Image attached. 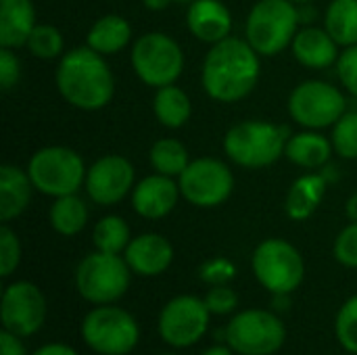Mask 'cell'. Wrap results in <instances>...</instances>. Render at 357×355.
Segmentation results:
<instances>
[{"instance_id": "6da1fadb", "label": "cell", "mask_w": 357, "mask_h": 355, "mask_svg": "<svg viewBox=\"0 0 357 355\" xmlns=\"http://www.w3.org/2000/svg\"><path fill=\"white\" fill-rule=\"evenodd\" d=\"M259 71V52L247 40L230 36L218 44H211L203 61L201 82L213 100L236 103L255 90Z\"/></svg>"}, {"instance_id": "7a4b0ae2", "label": "cell", "mask_w": 357, "mask_h": 355, "mask_svg": "<svg viewBox=\"0 0 357 355\" xmlns=\"http://www.w3.org/2000/svg\"><path fill=\"white\" fill-rule=\"evenodd\" d=\"M56 88L71 107L98 111L115 96V75L105 56L86 44L61 56L56 67Z\"/></svg>"}, {"instance_id": "3957f363", "label": "cell", "mask_w": 357, "mask_h": 355, "mask_svg": "<svg viewBox=\"0 0 357 355\" xmlns=\"http://www.w3.org/2000/svg\"><path fill=\"white\" fill-rule=\"evenodd\" d=\"M291 132L272 121H241L224 136V151L230 161L247 169H259L276 163L287 149Z\"/></svg>"}, {"instance_id": "277c9868", "label": "cell", "mask_w": 357, "mask_h": 355, "mask_svg": "<svg viewBox=\"0 0 357 355\" xmlns=\"http://www.w3.org/2000/svg\"><path fill=\"white\" fill-rule=\"evenodd\" d=\"M301 13L293 0H259L245 25V40L264 56H276L293 44Z\"/></svg>"}, {"instance_id": "5b68a950", "label": "cell", "mask_w": 357, "mask_h": 355, "mask_svg": "<svg viewBox=\"0 0 357 355\" xmlns=\"http://www.w3.org/2000/svg\"><path fill=\"white\" fill-rule=\"evenodd\" d=\"M27 174L38 192L56 199L77 192L86 184L88 167L73 149L44 146L29 159Z\"/></svg>"}, {"instance_id": "8992f818", "label": "cell", "mask_w": 357, "mask_h": 355, "mask_svg": "<svg viewBox=\"0 0 357 355\" xmlns=\"http://www.w3.org/2000/svg\"><path fill=\"white\" fill-rule=\"evenodd\" d=\"M132 268L126 257L94 251L86 255L75 270L77 293L96 305H109L121 299L130 289Z\"/></svg>"}, {"instance_id": "52a82bcc", "label": "cell", "mask_w": 357, "mask_h": 355, "mask_svg": "<svg viewBox=\"0 0 357 355\" xmlns=\"http://www.w3.org/2000/svg\"><path fill=\"white\" fill-rule=\"evenodd\" d=\"M132 67L146 86L163 88L176 84L182 75L184 52L172 36L163 31H149L132 46Z\"/></svg>"}, {"instance_id": "ba28073f", "label": "cell", "mask_w": 357, "mask_h": 355, "mask_svg": "<svg viewBox=\"0 0 357 355\" xmlns=\"http://www.w3.org/2000/svg\"><path fill=\"white\" fill-rule=\"evenodd\" d=\"M253 272L270 293L291 295L303 282L305 264L295 245L282 239H268L253 253Z\"/></svg>"}, {"instance_id": "9c48e42d", "label": "cell", "mask_w": 357, "mask_h": 355, "mask_svg": "<svg viewBox=\"0 0 357 355\" xmlns=\"http://www.w3.org/2000/svg\"><path fill=\"white\" fill-rule=\"evenodd\" d=\"M84 343L100 355H126L138 343V324L121 308L98 305L82 322Z\"/></svg>"}, {"instance_id": "30bf717a", "label": "cell", "mask_w": 357, "mask_h": 355, "mask_svg": "<svg viewBox=\"0 0 357 355\" xmlns=\"http://www.w3.org/2000/svg\"><path fill=\"white\" fill-rule=\"evenodd\" d=\"M347 111L343 92L320 80L301 82L289 96L291 117L307 130H324L335 126Z\"/></svg>"}, {"instance_id": "8fae6325", "label": "cell", "mask_w": 357, "mask_h": 355, "mask_svg": "<svg viewBox=\"0 0 357 355\" xmlns=\"http://www.w3.org/2000/svg\"><path fill=\"white\" fill-rule=\"evenodd\" d=\"M287 339L284 324L266 310H247L236 314L226 328V345L241 355L276 354Z\"/></svg>"}, {"instance_id": "7c38bea8", "label": "cell", "mask_w": 357, "mask_h": 355, "mask_svg": "<svg viewBox=\"0 0 357 355\" xmlns=\"http://www.w3.org/2000/svg\"><path fill=\"white\" fill-rule=\"evenodd\" d=\"M182 197L195 207H218L226 203L234 190V174L232 169L213 157L195 159L188 167L178 176Z\"/></svg>"}, {"instance_id": "4fadbf2b", "label": "cell", "mask_w": 357, "mask_h": 355, "mask_svg": "<svg viewBox=\"0 0 357 355\" xmlns=\"http://www.w3.org/2000/svg\"><path fill=\"white\" fill-rule=\"evenodd\" d=\"M209 308L192 295L172 299L159 316V335L172 347H190L209 326Z\"/></svg>"}, {"instance_id": "5bb4252c", "label": "cell", "mask_w": 357, "mask_h": 355, "mask_svg": "<svg viewBox=\"0 0 357 355\" xmlns=\"http://www.w3.org/2000/svg\"><path fill=\"white\" fill-rule=\"evenodd\" d=\"M0 318L4 331L17 337L38 333L46 320V299L42 291L27 280L13 282L4 289Z\"/></svg>"}, {"instance_id": "9a60e30c", "label": "cell", "mask_w": 357, "mask_h": 355, "mask_svg": "<svg viewBox=\"0 0 357 355\" xmlns=\"http://www.w3.org/2000/svg\"><path fill=\"white\" fill-rule=\"evenodd\" d=\"M134 165L121 155H105L88 167L86 192L96 205H115L134 190Z\"/></svg>"}, {"instance_id": "2e32d148", "label": "cell", "mask_w": 357, "mask_h": 355, "mask_svg": "<svg viewBox=\"0 0 357 355\" xmlns=\"http://www.w3.org/2000/svg\"><path fill=\"white\" fill-rule=\"evenodd\" d=\"M180 197V184L172 176L153 174L134 186L132 207L144 220H161L174 211Z\"/></svg>"}, {"instance_id": "e0dca14e", "label": "cell", "mask_w": 357, "mask_h": 355, "mask_svg": "<svg viewBox=\"0 0 357 355\" xmlns=\"http://www.w3.org/2000/svg\"><path fill=\"white\" fill-rule=\"evenodd\" d=\"M123 257L134 274L140 276H159L163 274L174 259L172 243L161 234H140L130 241Z\"/></svg>"}, {"instance_id": "ac0fdd59", "label": "cell", "mask_w": 357, "mask_h": 355, "mask_svg": "<svg viewBox=\"0 0 357 355\" xmlns=\"http://www.w3.org/2000/svg\"><path fill=\"white\" fill-rule=\"evenodd\" d=\"M186 25L197 40L218 44L230 38L232 15L222 0H195L188 4Z\"/></svg>"}, {"instance_id": "d6986e66", "label": "cell", "mask_w": 357, "mask_h": 355, "mask_svg": "<svg viewBox=\"0 0 357 355\" xmlns=\"http://www.w3.org/2000/svg\"><path fill=\"white\" fill-rule=\"evenodd\" d=\"M293 56L310 69H326L339 61V44L322 27H303L297 31L293 44Z\"/></svg>"}, {"instance_id": "ffe728a7", "label": "cell", "mask_w": 357, "mask_h": 355, "mask_svg": "<svg viewBox=\"0 0 357 355\" xmlns=\"http://www.w3.org/2000/svg\"><path fill=\"white\" fill-rule=\"evenodd\" d=\"M326 188H328V178L322 172L299 176L287 192V201H284L287 216L295 222H303L312 218L320 207Z\"/></svg>"}, {"instance_id": "44dd1931", "label": "cell", "mask_w": 357, "mask_h": 355, "mask_svg": "<svg viewBox=\"0 0 357 355\" xmlns=\"http://www.w3.org/2000/svg\"><path fill=\"white\" fill-rule=\"evenodd\" d=\"M33 190L36 186L27 169L8 163L2 165L0 167V220L6 224L19 218L27 209Z\"/></svg>"}, {"instance_id": "7402d4cb", "label": "cell", "mask_w": 357, "mask_h": 355, "mask_svg": "<svg viewBox=\"0 0 357 355\" xmlns=\"http://www.w3.org/2000/svg\"><path fill=\"white\" fill-rule=\"evenodd\" d=\"M36 25V8L31 0H0V46H25Z\"/></svg>"}, {"instance_id": "603a6c76", "label": "cell", "mask_w": 357, "mask_h": 355, "mask_svg": "<svg viewBox=\"0 0 357 355\" xmlns=\"http://www.w3.org/2000/svg\"><path fill=\"white\" fill-rule=\"evenodd\" d=\"M333 151H335V146H333L331 138L318 134V130H307V132L293 134L289 138L284 157L299 167L320 169V167L328 165Z\"/></svg>"}, {"instance_id": "cb8c5ba5", "label": "cell", "mask_w": 357, "mask_h": 355, "mask_svg": "<svg viewBox=\"0 0 357 355\" xmlns=\"http://www.w3.org/2000/svg\"><path fill=\"white\" fill-rule=\"evenodd\" d=\"M132 40V25L121 15H105L94 21V25L88 31V46L102 56L117 54L123 50Z\"/></svg>"}, {"instance_id": "d4e9b609", "label": "cell", "mask_w": 357, "mask_h": 355, "mask_svg": "<svg viewBox=\"0 0 357 355\" xmlns=\"http://www.w3.org/2000/svg\"><path fill=\"white\" fill-rule=\"evenodd\" d=\"M153 111L157 121L163 128L178 130L186 126V121L192 115V103L190 96L176 84L157 88V94L153 98Z\"/></svg>"}, {"instance_id": "484cf974", "label": "cell", "mask_w": 357, "mask_h": 355, "mask_svg": "<svg viewBox=\"0 0 357 355\" xmlns=\"http://www.w3.org/2000/svg\"><path fill=\"white\" fill-rule=\"evenodd\" d=\"M48 218H50L52 228L59 234L75 236V234H79L84 230V226L88 222V207H86L84 199L77 197V192L56 197L54 203L50 205Z\"/></svg>"}, {"instance_id": "4316f807", "label": "cell", "mask_w": 357, "mask_h": 355, "mask_svg": "<svg viewBox=\"0 0 357 355\" xmlns=\"http://www.w3.org/2000/svg\"><path fill=\"white\" fill-rule=\"evenodd\" d=\"M324 29L339 46L357 44V0H333L326 8Z\"/></svg>"}, {"instance_id": "83f0119b", "label": "cell", "mask_w": 357, "mask_h": 355, "mask_svg": "<svg viewBox=\"0 0 357 355\" xmlns=\"http://www.w3.org/2000/svg\"><path fill=\"white\" fill-rule=\"evenodd\" d=\"M149 159H151V165L155 167L157 174L172 176V178L180 176L188 167V163H190L186 146L180 140H176V138H161V140H157L151 146Z\"/></svg>"}, {"instance_id": "f1b7e54d", "label": "cell", "mask_w": 357, "mask_h": 355, "mask_svg": "<svg viewBox=\"0 0 357 355\" xmlns=\"http://www.w3.org/2000/svg\"><path fill=\"white\" fill-rule=\"evenodd\" d=\"M92 241H94L96 251L119 255L121 251L128 249V245L132 241L130 226L119 216H107L100 222H96L94 232H92Z\"/></svg>"}, {"instance_id": "f546056e", "label": "cell", "mask_w": 357, "mask_h": 355, "mask_svg": "<svg viewBox=\"0 0 357 355\" xmlns=\"http://www.w3.org/2000/svg\"><path fill=\"white\" fill-rule=\"evenodd\" d=\"M27 50L38 56V59H44V61H50V59H59L63 56V48H65V42H63V33L54 27V25H36L33 31L29 33L27 38Z\"/></svg>"}, {"instance_id": "4dcf8cb0", "label": "cell", "mask_w": 357, "mask_h": 355, "mask_svg": "<svg viewBox=\"0 0 357 355\" xmlns=\"http://www.w3.org/2000/svg\"><path fill=\"white\" fill-rule=\"evenodd\" d=\"M331 140L339 157L357 159V111H345V115L333 126Z\"/></svg>"}, {"instance_id": "1f68e13d", "label": "cell", "mask_w": 357, "mask_h": 355, "mask_svg": "<svg viewBox=\"0 0 357 355\" xmlns=\"http://www.w3.org/2000/svg\"><path fill=\"white\" fill-rule=\"evenodd\" d=\"M335 331L343 349L357 355V295L349 301H345V305L341 308Z\"/></svg>"}, {"instance_id": "d6a6232c", "label": "cell", "mask_w": 357, "mask_h": 355, "mask_svg": "<svg viewBox=\"0 0 357 355\" xmlns=\"http://www.w3.org/2000/svg\"><path fill=\"white\" fill-rule=\"evenodd\" d=\"M21 262V243L17 234L4 224L0 228V276L8 278Z\"/></svg>"}, {"instance_id": "836d02e7", "label": "cell", "mask_w": 357, "mask_h": 355, "mask_svg": "<svg viewBox=\"0 0 357 355\" xmlns=\"http://www.w3.org/2000/svg\"><path fill=\"white\" fill-rule=\"evenodd\" d=\"M335 257L345 268H357V222H351L337 236Z\"/></svg>"}, {"instance_id": "e575fe53", "label": "cell", "mask_w": 357, "mask_h": 355, "mask_svg": "<svg viewBox=\"0 0 357 355\" xmlns=\"http://www.w3.org/2000/svg\"><path fill=\"white\" fill-rule=\"evenodd\" d=\"M337 75L345 90L357 98V44L347 46L337 61Z\"/></svg>"}, {"instance_id": "d590c367", "label": "cell", "mask_w": 357, "mask_h": 355, "mask_svg": "<svg viewBox=\"0 0 357 355\" xmlns=\"http://www.w3.org/2000/svg\"><path fill=\"white\" fill-rule=\"evenodd\" d=\"M203 301H205V305L209 308L211 314L226 316V314H230V312L236 308L238 297H236V293H234L232 289H228V287H224V285H215V287L207 293V297H205Z\"/></svg>"}, {"instance_id": "8d00e7d4", "label": "cell", "mask_w": 357, "mask_h": 355, "mask_svg": "<svg viewBox=\"0 0 357 355\" xmlns=\"http://www.w3.org/2000/svg\"><path fill=\"white\" fill-rule=\"evenodd\" d=\"M21 77V63L13 48H0V88L6 92L17 86Z\"/></svg>"}, {"instance_id": "74e56055", "label": "cell", "mask_w": 357, "mask_h": 355, "mask_svg": "<svg viewBox=\"0 0 357 355\" xmlns=\"http://www.w3.org/2000/svg\"><path fill=\"white\" fill-rule=\"evenodd\" d=\"M203 276L209 282L222 285L234 276V266L228 259H211L209 264L203 266Z\"/></svg>"}, {"instance_id": "f35d334b", "label": "cell", "mask_w": 357, "mask_h": 355, "mask_svg": "<svg viewBox=\"0 0 357 355\" xmlns=\"http://www.w3.org/2000/svg\"><path fill=\"white\" fill-rule=\"evenodd\" d=\"M21 337L8 333V331H2L0 335V355H27L23 343L19 341Z\"/></svg>"}, {"instance_id": "ab89813d", "label": "cell", "mask_w": 357, "mask_h": 355, "mask_svg": "<svg viewBox=\"0 0 357 355\" xmlns=\"http://www.w3.org/2000/svg\"><path fill=\"white\" fill-rule=\"evenodd\" d=\"M33 355H77L75 354V349H71V347H67V345H63V343H50V345H42V347H38Z\"/></svg>"}, {"instance_id": "60d3db41", "label": "cell", "mask_w": 357, "mask_h": 355, "mask_svg": "<svg viewBox=\"0 0 357 355\" xmlns=\"http://www.w3.org/2000/svg\"><path fill=\"white\" fill-rule=\"evenodd\" d=\"M345 213H347V218H349L351 222H357V192L347 199V203H345Z\"/></svg>"}, {"instance_id": "b9f144b4", "label": "cell", "mask_w": 357, "mask_h": 355, "mask_svg": "<svg viewBox=\"0 0 357 355\" xmlns=\"http://www.w3.org/2000/svg\"><path fill=\"white\" fill-rule=\"evenodd\" d=\"M142 2H144V6L151 8V10H163V8H167L174 0H142Z\"/></svg>"}, {"instance_id": "7bdbcfd3", "label": "cell", "mask_w": 357, "mask_h": 355, "mask_svg": "<svg viewBox=\"0 0 357 355\" xmlns=\"http://www.w3.org/2000/svg\"><path fill=\"white\" fill-rule=\"evenodd\" d=\"M201 355H232V349L230 347H211Z\"/></svg>"}, {"instance_id": "ee69618b", "label": "cell", "mask_w": 357, "mask_h": 355, "mask_svg": "<svg viewBox=\"0 0 357 355\" xmlns=\"http://www.w3.org/2000/svg\"><path fill=\"white\" fill-rule=\"evenodd\" d=\"M295 4H307V2H312V0H293Z\"/></svg>"}, {"instance_id": "f6af8a7d", "label": "cell", "mask_w": 357, "mask_h": 355, "mask_svg": "<svg viewBox=\"0 0 357 355\" xmlns=\"http://www.w3.org/2000/svg\"><path fill=\"white\" fill-rule=\"evenodd\" d=\"M176 2H188V4H190V2H195V0H176Z\"/></svg>"}, {"instance_id": "bcb514c9", "label": "cell", "mask_w": 357, "mask_h": 355, "mask_svg": "<svg viewBox=\"0 0 357 355\" xmlns=\"http://www.w3.org/2000/svg\"><path fill=\"white\" fill-rule=\"evenodd\" d=\"M163 355H174V354H163Z\"/></svg>"}]
</instances>
